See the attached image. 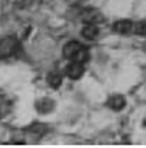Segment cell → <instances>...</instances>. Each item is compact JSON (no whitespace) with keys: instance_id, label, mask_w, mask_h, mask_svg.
<instances>
[{"instance_id":"3","label":"cell","mask_w":146,"mask_h":148,"mask_svg":"<svg viewBox=\"0 0 146 148\" xmlns=\"http://www.w3.org/2000/svg\"><path fill=\"white\" fill-rule=\"evenodd\" d=\"M17 48H19V43H17V40L14 38H6V39H3V42H1V56L6 58V56L13 55L17 50Z\"/></svg>"},{"instance_id":"8","label":"cell","mask_w":146,"mask_h":148,"mask_svg":"<svg viewBox=\"0 0 146 148\" xmlns=\"http://www.w3.org/2000/svg\"><path fill=\"white\" fill-rule=\"evenodd\" d=\"M83 22H86V23L102 22V14L99 12H96L95 9H89L86 13H83Z\"/></svg>"},{"instance_id":"1","label":"cell","mask_w":146,"mask_h":148,"mask_svg":"<svg viewBox=\"0 0 146 148\" xmlns=\"http://www.w3.org/2000/svg\"><path fill=\"white\" fill-rule=\"evenodd\" d=\"M63 56L69 60H73V62H80V63H85L88 59H89V50L86 49L83 45H80L79 42H67L63 48Z\"/></svg>"},{"instance_id":"7","label":"cell","mask_w":146,"mask_h":148,"mask_svg":"<svg viewBox=\"0 0 146 148\" xmlns=\"http://www.w3.org/2000/svg\"><path fill=\"white\" fill-rule=\"evenodd\" d=\"M53 108H54V102L49 98L40 99V101H37V103H36V109H37L40 114H48Z\"/></svg>"},{"instance_id":"5","label":"cell","mask_w":146,"mask_h":148,"mask_svg":"<svg viewBox=\"0 0 146 148\" xmlns=\"http://www.w3.org/2000/svg\"><path fill=\"white\" fill-rule=\"evenodd\" d=\"M82 35H83L85 39L93 40V39H96V36L99 35V29L96 27L95 23H88V25L82 29Z\"/></svg>"},{"instance_id":"9","label":"cell","mask_w":146,"mask_h":148,"mask_svg":"<svg viewBox=\"0 0 146 148\" xmlns=\"http://www.w3.org/2000/svg\"><path fill=\"white\" fill-rule=\"evenodd\" d=\"M48 82L52 88H59L62 85V75L59 72H50L48 75Z\"/></svg>"},{"instance_id":"6","label":"cell","mask_w":146,"mask_h":148,"mask_svg":"<svg viewBox=\"0 0 146 148\" xmlns=\"http://www.w3.org/2000/svg\"><path fill=\"white\" fill-rule=\"evenodd\" d=\"M107 105H109L112 109H115V111H120V109L125 108L126 101H125V98H123L122 95H115V97H110V98H109Z\"/></svg>"},{"instance_id":"4","label":"cell","mask_w":146,"mask_h":148,"mask_svg":"<svg viewBox=\"0 0 146 148\" xmlns=\"http://www.w3.org/2000/svg\"><path fill=\"white\" fill-rule=\"evenodd\" d=\"M135 26H133V23L130 22V20H117L115 25H113V30L116 32V33H119V35H126V33H129L132 29H133Z\"/></svg>"},{"instance_id":"10","label":"cell","mask_w":146,"mask_h":148,"mask_svg":"<svg viewBox=\"0 0 146 148\" xmlns=\"http://www.w3.org/2000/svg\"><path fill=\"white\" fill-rule=\"evenodd\" d=\"M135 33L139 36H146V20H139L135 25Z\"/></svg>"},{"instance_id":"2","label":"cell","mask_w":146,"mask_h":148,"mask_svg":"<svg viewBox=\"0 0 146 148\" xmlns=\"http://www.w3.org/2000/svg\"><path fill=\"white\" fill-rule=\"evenodd\" d=\"M83 72H85V66H83V63H80V62H73V60H70V63H69L67 68H66V73H67V76H69L70 79H79V78L83 75Z\"/></svg>"}]
</instances>
